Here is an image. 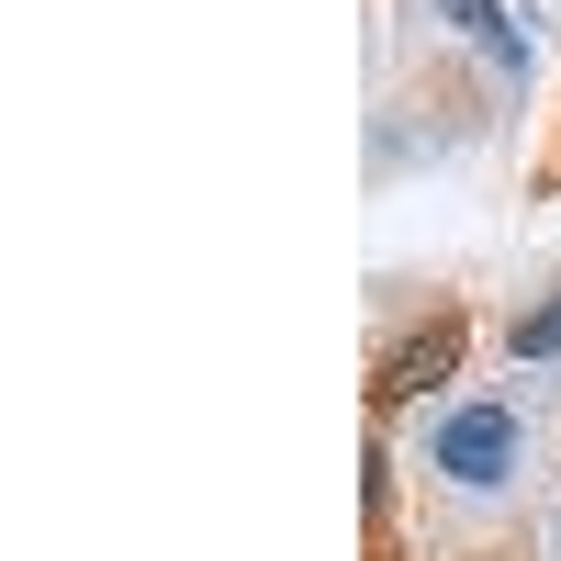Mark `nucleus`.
<instances>
[{
  "instance_id": "1",
  "label": "nucleus",
  "mask_w": 561,
  "mask_h": 561,
  "mask_svg": "<svg viewBox=\"0 0 561 561\" xmlns=\"http://www.w3.org/2000/svg\"><path fill=\"white\" fill-rule=\"evenodd\" d=\"M427 472H449L460 494H494V483H517V404H449V415H438V449H427Z\"/></svg>"
},
{
  "instance_id": "4",
  "label": "nucleus",
  "mask_w": 561,
  "mask_h": 561,
  "mask_svg": "<svg viewBox=\"0 0 561 561\" xmlns=\"http://www.w3.org/2000/svg\"><path fill=\"white\" fill-rule=\"evenodd\" d=\"M505 348H517V359H561V293H550L539 314H517V325H505Z\"/></svg>"
},
{
  "instance_id": "2",
  "label": "nucleus",
  "mask_w": 561,
  "mask_h": 561,
  "mask_svg": "<svg viewBox=\"0 0 561 561\" xmlns=\"http://www.w3.org/2000/svg\"><path fill=\"white\" fill-rule=\"evenodd\" d=\"M449 359H460V314H427V337H404V348H393V370H382V404H404V393L449 382Z\"/></svg>"
},
{
  "instance_id": "5",
  "label": "nucleus",
  "mask_w": 561,
  "mask_h": 561,
  "mask_svg": "<svg viewBox=\"0 0 561 561\" xmlns=\"http://www.w3.org/2000/svg\"><path fill=\"white\" fill-rule=\"evenodd\" d=\"M550 180H561V147H550Z\"/></svg>"
},
{
  "instance_id": "3",
  "label": "nucleus",
  "mask_w": 561,
  "mask_h": 561,
  "mask_svg": "<svg viewBox=\"0 0 561 561\" xmlns=\"http://www.w3.org/2000/svg\"><path fill=\"white\" fill-rule=\"evenodd\" d=\"M427 12H449V23L472 34V45H483V57H494L505 79H528V34L505 23V0H427Z\"/></svg>"
}]
</instances>
